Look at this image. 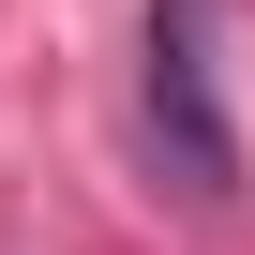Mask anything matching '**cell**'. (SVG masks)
Wrapping results in <instances>:
<instances>
[{"instance_id":"1","label":"cell","mask_w":255,"mask_h":255,"mask_svg":"<svg viewBox=\"0 0 255 255\" xmlns=\"http://www.w3.org/2000/svg\"><path fill=\"white\" fill-rule=\"evenodd\" d=\"M150 150L180 165V195H240V120H225L210 0H150Z\"/></svg>"}]
</instances>
